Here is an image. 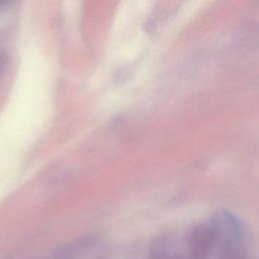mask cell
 Listing matches in <instances>:
<instances>
[{"mask_svg":"<svg viewBox=\"0 0 259 259\" xmlns=\"http://www.w3.org/2000/svg\"><path fill=\"white\" fill-rule=\"evenodd\" d=\"M218 239V230L211 223L194 226L187 237V255L189 259H206Z\"/></svg>","mask_w":259,"mask_h":259,"instance_id":"6da1fadb","label":"cell"}]
</instances>
